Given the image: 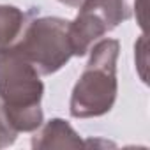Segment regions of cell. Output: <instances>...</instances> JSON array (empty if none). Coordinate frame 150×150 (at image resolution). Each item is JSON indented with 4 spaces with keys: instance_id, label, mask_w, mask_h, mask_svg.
<instances>
[{
    "instance_id": "obj_7",
    "label": "cell",
    "mask_w": 150,
    "mask_h": 150,
    "mask_svg": "<svg viewBox=\"0 0 150 150\" xmlns=\"http://www.w3.org/2000/svg\"><path fill=\"white\" fill-rule=\"evenodd\" d=\"M18 138V132L14 131V127L9 124L6 111L2 108V103H0V148H6L11 146Z\"/></svg>"
},
{
    "instance_id": "obj_2",
    "label": "cell",
    "mask_w": 150,
    "mask_h": 150,
    "mask_svg": "<svg viewBox=\"0 0 150 150\" xmlns=\"http://www.w3.org/2000/svg\"><path fill=\"white\" fill-rule=\"evenodd\" d=\"M85 71L78 78L69 101V113L74 118H94L111 111L117 94V60L120 42L117 39H99L90 50Z\"/></svg>"
},
{
    "instance_id": "obj_6",
    "label": "cell",
    "mask_w": 150,
    "mask_h": 150,
    "mask_svg": "<svg viewBox=\"0 0 150 150\" xmlns=\"http://www.w3.org/2000/svg\"><path fill=\"white\" fill-rule=\"evenodd\" d=\"M25 28V13L14 6L0 4V53L11 48Z\"/></svg>"
},
{
    "instance_id": "obj_8",
    "label": "cell",
    "mask_w": 150,
    "mask_h": 150,
    "mask_svg": "<svg viewBox=\"0 0 150 150\" xmlns=\"http://www.w3.org/2000/svg\"><path fill=\"white\" fill-rule=\"evenodd\" d=\"M58 2H62V4H65V6H69V7H80L85 0H58Z\"/></svg>"
},
{
    "instance_id": "obj_1",
    "label": "cell",
    "mask_w": 150,
    "mask_h": 150,
    "mask_svg": "<svg viewBox=\"0 0 150 150\" xmlns=\"http://www.w3.org/2000/svg\"><path fill=\"white\" fill-rule=\"evenodd\" d=\"M42 94L41 74L25 57L13 48L0 53V103L16 132H34L42 125Z\"/></svg>"
},
{
    "instance_id": "obj_5",
    "label": "cell",
    "mask_w": 150,
    "mask_h": 150,
    "mask_svg": "<svg viewBox=\"0 0 150 150\" xmlns=\"http://www.w3.org/2000/svg\"><path fill=\"white\" fill-rule=\"evenodd\" d=\"M32 146L37 150H53V148H81L87 143L80 138V134L72 129L69 122L64 118L48 120L39 132L32 138Z\"/></svg>"
},
{
    "instance_id": "obj_4",
    "label": "cell",
    "mask_w": 150,
    "mask_h": 150,
    "mask_svg": "<svg viewBox=\"0 0 150 150\" xmlns=\"http://www.w3.org/2000/svg\"><path fill=\"white\" fill-rule=\"evenodd\" d=\"M78 9V16L69 23V41L74 57L87 55L104 34L132 14L129 0H85Z\"/></svg>"
},
{
    "instance_id": "obj_3",
    "label": "cell",
    "mask_w": 150,
    "mask_h": 150,
    "mask_svg": "<svg viewBox=\"0 0 150 150\" xmlns=\"http://www.w3.org/2000/svg\"><path fill=\"white\" fill-rule=\"evenodd\" d=\"M69 20L57 16L37 18L23 28L11 48L25 57L41 76H50L74 57L69 41Z\"/></svg>"
}]
</instances>
